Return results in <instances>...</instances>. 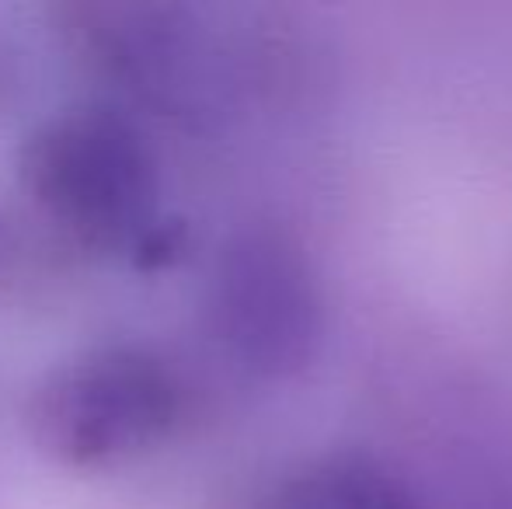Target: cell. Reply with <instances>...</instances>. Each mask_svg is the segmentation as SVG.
I'll list each match as a JSON object with an SVG mask.
<instances>
[{
  "label": "cell",
  "instance_id": "obj_3",
  "mask_svg": "<svg viewBox=\"0 0 512 509\" xmlns=\"http://www.w3.org/2000/svg\"><path fill=\"white\" fill-rule=\"evenodd\" d=\"M213 314L230 353L269 377L304 367L321 328L317 286L304 258L265 234H251L223 255Z\"/></svg>",
  "mask_w": 512,
  "mask_h": 509
},
{
  "label": "cell",
  "instance_id": "obj_2",
  "mask_svg": "<svg viewBox=\"0 0 512 509\" xmlns=\"http://www.w3.org/2000/svg\"><path fill=\"white\" fill-rule=\"evenodd\" d=\"M182 415V387L161 356L102 346L53 367L28 394L35 450L60 468H122L157 450Z\"/></svg>",
  "mask_w": 512,
  "mask_h": 509
},
{
  "label": "cell",
  "instance_id": "obj_4",
  "mask_svg": "<svg viewBox=\"0 0 512 509\" xmlns=\"http://www.w3.org/2000/svg\"><path fill=\"white\" fill-rule=\"evenodd\" d=\"M262 509H425L398 475L366 457H324L286 475Z\"/></svg>",
  "mask_w": 512,
  "mask_h": 509
},
{
  "label": "cell",
  "instance_id": "obj_1",
  "mask_svg": "<svg viewBox=\"0 0 512 509\" xmlns=\"http://www.w3.org/2000/svg\"><path fill=\"white\" fill-rule=\"evenodd\" d=\"M18 185L46 224L91 252H129L161 224V168L108 105L53 112L18 150Z\"/></svg>",
  "mask_w": 512,
  "mask_h": 509
}]
</instances>
